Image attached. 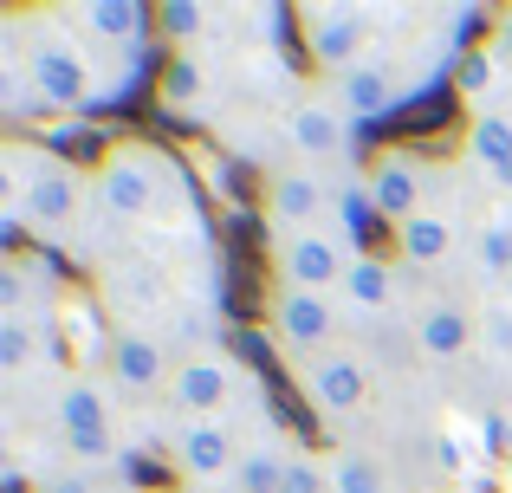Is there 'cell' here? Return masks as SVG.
<instances>
[{
    "label": "cell",
    "mask_w": 512,
    "mask_h": 493,
    "mask_svg": "<svg viewBox=\"0 0 512 493\" xmlns=\"http://www.w3.org/2000/svg\"><path fill=\"white\" fill-rule=\"evenodd\" d=\"M493 59H500V65H512V13L500 20V33H493Z\"/></svg>",
    "instance_id": "cell-34"
},
{
    "label": "cell",
    "mask_w": 512,
    "mask_h": 493,
    "mask_svg": "<svg viewBox=\"0 0 512 493\" xmlns=\"http://www.w3.org/2000/svg\"><path fill=\"white\" fill-rule=\"evenodd\" d=\"M305 396H312L325 416H350V409H363V396H370V377H363L357 357L318 351L312 364H305Z\"/></svg>",
    "instance_id": "cell-5"
},
{
    "label": "cell",
    "mask_w": 512,
    "mask_h": 493,
    "mask_svg": "<svg viewBox=\"0 0 512 493\" xmlns=\"http://www.w3.org/2000/svg\"><path fill=\"white\" fill-rule=\"evenodd\" d=\"M98 208L117 221H143L156 215V163L143 150H117L98 169Z\"/></svg>",
    "instance_id": "cell-2"
},
{
    "label": "cell",
    "mask_w": 512,
    "mask_h": 493,
    "mask_svg": "<svg viewBox=\"0 0 512 493\" xmlns=\"http://www.w3.org/2000/svg\"><path fill=\"white\" fill-rule=\"evenodd\" d=\"M493 182H500V189H512V169H500V176H493Z\"/></svg>",
    "instance_id": "cell-36"
},
{
    "label": "cell",
    "mask_w": 512,
    "mask_h": 493,
    "mask_svg": "<svg viewBox=\"0 0 512 493\" xmlns=\"http://www.w3.org/2000/svg\"><path fill=\"white\" fill-rule=\"evenodd\" d=\"M286 461L292 448H240V468H234L240 493H279L286 487Z\"/></svg>",
    "instance_id": "cell-18"
},
{
    "label": "cell",
    "mask_w": 512,
    "mask_h": 493,
    "mask_svg": "<svg viewBox=\"0 0 512 493\" xmlns=\"http://www.w3.org/2000/svg\"><path fill=\"white\" fill-rule=\"evenodd\" d=\"M467 143H474V163L480 169H493V176H500V169H512V124L506 117H474V130H467Z\"/></svg>",
    "instance_id": "cell-20"
},
{
    "label": "cell",
    "mask_w": 512,
    "mask_h": 493,
    "mask_svg": "<svg viewBox=\"0 0 512 493\" xmlns=\"http://www.w3.org/2000/svg\"><path fill=\"white\" fill-rule=\"evenodd\" d=\"M279 493H331V468H318L312 455H292L286 461V487Z\"/></svg>",
    "instance_id": "cell-23"
},
{
    "label": "cell",
    "mask_w": 512,
    "mask_h": 493,
    "mask_svg": "<svg viewBox=\"0 0 512 493\" xmlns=\"http://www.w3.org/2000/svg\"><path fill=\"white\" fill-rule=\"evenodd\" d=\"M415 344H422V357L448 364V357H461L467 344H474V325H467V312H454V305H428L422 325H415Z\"/></svg>",
    "instance_id": "cell-12"
},
{
    "label": "cell",
    "mask_w": 512,
    "mask_h": 493,
    "mask_svg": "<svg viewBox=\"0 0 512 493\" xmlns=\"http://www.w3.org/2000/svg\"><path fill=\"white\" fill-rule=\"evenodd\" d=\"M39 493H98L91 474H52V481H39Z\"/></svg>",
    "instance_id": "cell-31"
},
{
    "label": "cell",
    "mask_w": 512,
    "mask_h": 493,
    "mask_svg": "<svg viewBox=\"0 0 512 493\" xmlns=\"http://www.w3.org/2000/svg\"><path fill=\"white\" fill-rule=\"evenodd\" d=\"M78 20H85L91 33H104L111 46H130V52L143 46V7L137 0H85Z\"/></svg>",
    "instance_id": "cell-15"
},
{
    "label": "cell",
    "mask_w": 512,
    "mask_h": 493,
    "mask_svg": "<svg viewBox=\"0 0 512 493\" xmlns=\"http://www.w3.org/2000/svg\"><path fill=\"white\" fill-rule=\"evenodd\" d=\"M370 202L383 221H415L422 215V169L409 163V156H383V163L370 169Z\"/></svg>",
    "instance_id": "cell-8"
},
{
    "label": "cell",
    "mask_w": 512,
    "mask_h": 493,
    "mask_svg": "<svg viewBox=\"0 0 512 493\" xmlns=\"http://www.w3.org/2000/svg\"><path fill=\"white\" fill-rule=\"evenodd\" d=\"M338 104L350 117H383L389 104H396V78H389V65H357V72L338 78Z\"/></svg>",
    "instance_id": "cell-13"
},
{
    "label": "cell",
    "mask_w": 512,
    "mask_h": 493,
    "mask_svg": "<svg viewBox=\"0 0 512 493\" xmlns=\"http://www.w3.org/2000/svg\"><path fill=\"white\" fill-rule=\"evenodd\" d=\"M279 273H286V286H299V292L344 286V273H350L344 234H292V241L279 247Z\"/></svg>",
    "instance_id": "cell-3"
},
{
    "label": "cell",
    "mask_w": 512,
    "mask_h": 493,
    "mask_svg": "<svg viewBox=\"0 0 512 493\" xmlns=\"http://www.w3.org/2000/svg\"><path fill=\"white\" fill-rule=\"evenodd\" d=\"M33 331H39V318L26 312V318H0V370H26L33 364Z\"/></svg>",
    "instance_id": "cell-22"
},
{
    "label": "cell",
    "mask_w": 512,
    "mask_h": 493,
    "mask_svg": "<svg viewBox=\"0 0 512 493\" xmlns=\"http://www.w3.org/2000/svg\"><path fill=\"white\" fill-rule=\"evenodd\" d=\"M318 215H325V189L312 176H279L273 182V221L292 234H318Z\"/></svg>",
    "instance_id": "cell-11"
},
{
    "label": "cell",
    "mask_w": 512,
    "mask_h": 493,
    "mask_svg": "<svg viewBox=\"0 0 512 493\" xmlns=\"http://www.w3.org/2000/svg\"><path fill=\"white\" fill-rule=\"evenodd\" d=\"M493 65H500V59H493V46L487 52H467L461 72H454V85H461L467 98H480V91H493Z\"/></svg>",
    "instance_id": "cell-24"
},
{
    "label": "cell",
    "mask_w": 512,
    "mask_h": 493,
    "mask_svg": "<svg viewBox=\"0 0 512 493\" xmlns=\"http://www.w3.org/2000/svg\"><path fill=\"white\" fill-rule=\"evenodd\" d=\"M0 493H26V474H20V468H7V474H0Z\"/></svg>",
    "instance_id": "cell-35"
},
{
    "label": "cell",
    "mask_w": 512,
    "mask_h": 493,
    "mask_svg": "<svg viewBox=\"0 0 512 493\" xmlns=\"http://www.w3.org/2000/svg\"><path fill=\"white\" fill-rule=\"evenodd\" d=\"M111 364H117V383H124V390H156V383L169 377V364H163V344H156V338H143V331L117 338Z\"/></svg>",
    "instance_id": "cell-14"
},
{
    "label": "cell",
    "mask_w": 512,
    "mask_h": 493,
    "mask_svg": "<svg viewBox=\"0 0 512 493\" xmlns=\"http://www.w3.org/2000/svg\"><path fill=\"white\" fill-rule=\"evenodd\" d=\"M20 241H26V215H20V208H0V247L20 253Z\"/></svg>",
    "instance_id": "cell-30"
},
{
    "label": "cell",
    "mask_w": 512,
    "mask_h": 493,
    "mask_svg": "<svg viewBox=\"0 0 512 493\" xmlns=\"http://www.w3.org/2000/svg\"><path fill=\"white\" fill-rule=\"evenodd\" d=\"M234 396V370L221 364V357H195V364H182L169 377V403L182 409L188 422H214V409Z\"/></svg>",
    "instance_id": "cell-6"
},
{
    "label": "cell",
    "mask_w": 512,
    "mask_h": 493,
    "mask_svg": "<svg viewBox=\"0 0 512 493\" xmlns=\"http://www.w3.org/2000/svg\"><path fill=\"white\" fill-rule=\"evenodd\" d=\"M26 72H33V91H39V104H46V111H85L91 91H98L85 52H78L65 33L33 39V52H26Z\"/></svg>",
    "instance_id": "cell-1"
},
{
    "label": "cell",
    "mask_w": 512,
    "mask_h": 493,
    "mask_svg": "<svg viewBox=\"0 0 512 493\" xmlns=\"http://www.w3.org/2000/svg\"><path fill=\"white\" fill-rule=\"evenodd\" d=\"M286 130H292V150H305V156H338L344 150V117L331 98H305Z\"/></svg>",
    "instance_id": "cell-10"
},
{
    "label": "cell",
    "mask_w": 512,
    "mask_h": 493,
    "mask_svg": "<svg viewBox=\"0 0 512 493\" xmlns=\"http://www.w3.org/2000/svg\"><path fill=\"white\" fill-rule=\"evenodd\" d=\"M480 338H487L493 357H512V305H487V318H480Z\"/></svg>",
    "instance_id": "cell-27"
},
{
    "label": "cell",
    "mask_w": 512,
    "mask_h": 493,
    "mask_svg": "<svg viewBox=\"0 0 512 493\" xmlns=\"http://www.w3.org/2000/svg\"><path fill=\"white\" fill-rule=\"evenodd\" d=\"M370 215H376V202H370V182H357V189H344V195H338V221H344V234L370 228Z\"/></svg>",
    "instance_id": "cell-26"
},
{
    "label": "cell",
    "mask_w": 512,
    "mask_h": 493,
    "mask_svg": "<svg viewBox=\"0 0 512 493\" xmlns=\"http://www.w3.org/2000/svg\"><path fill=\"white\" fill-rule=\"evenodd\" d=\"M175 461H182L188 481H227V474L240 468V448L221 422H188V429L175 435Z\"/></svg>",
    "instance_id": "cell-7"
},
{
    "label": "cell",
    "mask_w": 512,
    "mask_h": 493,
    "mask_svg": "<svg viewBox=\"0 0 512 493\" xmlns=\"http://www.w3.org/2000/svg\"><path fill=\"white\" fill-rule=\"evenodd\" d=\"M331 493H383V468L370 455H331Z\"/></svg>",
    "instance_id": "cell-21"
},
{
    "label": "cell",
    "mask_w": 512,
    "mask_h": 493,
    "mask_svg": "<svg viewBox=\"0 0 512 493\" xmlns=\"http://www.w3.org/2000/svg\"><path fill=\"white\" fill-rule=\"evenodd\" d=\"M195 91H201V65H195V59H175V65H169L163 98L175 104V111H188V104H195Z\"/></svg>",
    "instance_id": "cell-25"
},
{
    "label": "cell",
    "mask_w": 512,
    "mask_h": 493,
    "mask_svg": "<svg viewBox=\"0 0 512 493\" xmlns=\"http://www.w3.org/2000/svg\"><path fill=\"white\" fill-rule=\"evenodd\" d=\"M344 299L357 305V312H383L389 305V292H396V279H389V266L383 260H370V253H363V260H350V273H344Z\"/></svg>",
    "instance_id": "cell-17"
},
{
    "label": "cell",
    "mask_w": 512,
    "mask_h": 493,
    "mask_svg": "<svg viewBox=\"0 0 512 493\" xmlns=\"http://www.w3.org/2000/svg\"><path fill=\"white\" fill-rule=\"evenodd\" d=\"M448 26H454V39L467 46V33L480 26V7H448Z\"/></svg>",
    "instance_id": "cell-32"
},
{
    "label": "cell",
    "mask_w": 512,
    "mask_h": 493,
    "mask_svg": "<svg viewBox=\"0 0 512 493\" xmlns=\"http://www.w3.org/2000/svg\"><path fill=\"white\" fill-rule=\"evenodd\" d=\"M305 52H312L325 72H357L363 59V13L357 7H305Z\"/></svg>",
    "instance_id": "cell-4"
},
{
    "label": "cell",
    "mask_w": 512,
    "mask_h": 493,
    "mask_svg": "<svg viewBox=\"0 0 512 493\" xmlns=\"http://www.w3.org/2000/svg\"><path fill=\"white\" fill-rule=\"evenodd\" d=\"M59 429H65V435L111 429V403H104V390H91V383H72V390L59 396Z\"/></svg>",
    "instance_id": "cell-19"
},
{
    "label": "cell",
    "mask_w": 512,
    "mask_h": 493,
    "mask_svg": "<svg viewBox=\"0 0 512 493\" xmlns=\"http://www.w3.org/2000/svg\"><path fill=\"white\" fill-rule=\"evenodd\" d=\"M279 338L292 344V351H312V344H331V299L325 292H299V286H286L279 292Z\"/></svg>",
    "instance_id": "cell-9"
},
{
    "label": "cell",
    "mask_w": 512,
    "mask_h": 493,
    "mask_svg": "<svg viewBox=\"0 0 512 493\" xmlns=\"http://www.w3.org/2000/svg\"><path fill=\"white\" fill-rule=\"evenodd\" d=\"M512 260V241H506V228H493L487 234V266H506Z\"/></svg>",
    "instance_id": "cell-33"
},
{
    "label": "cell",
    "mask_w": 512,
    "mask_h": 493,
    "mask_svg": "<svg viewBox=\"0 0 512 493\" xmlns=\"http://www.w3.org/2000/svg\"><path fill=\"white\" fill-rule=\"evenodd\" d=\"M163 26H169V33H195V26H208V7H188V0H169V7H163Z\"/></svg>",
    "instance_id": "cell-29"
},
{
    "label": "cell",
    "mask_w": 512,
    "mask_h": 493,
    "mask_svg": "<svg viewBox=\"0 0 512 493\" xmlns=\"http://www.w3.org/2000/svg\"><path fill=\"white\" fill-rule=\"evenodd\" d=\"M396 241H402V260H415V266H435V260H448V247H454V221L448 215H415V221H402L396 228Z\"/></svg>",
    "instance_id": "cell-16"
},
{
    "label": "cell",
    "mask_w": 512,
    "mask_h": 493,
    "mask_svg": "<svg viewBox=\"0 0 512 493\" xmlns=\"http://www.w3.org/2000/svg\"><path fill=\"white\" fill-rule=\"evenodd\" d=\"M78 461H111V429H85V435H65Z\"/></svg>",
    "instance_id": "cell-28"
}]
</instances>
